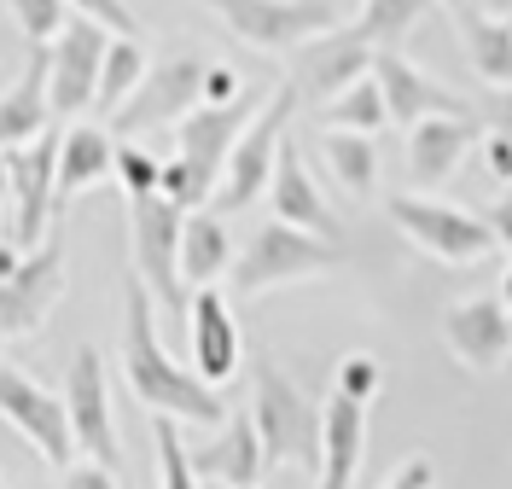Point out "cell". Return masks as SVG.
<instances>
[{
	"label": "cell",
	"instance_id": "15",
	"mask_svg": "<svg viewBox=\"0 0 512 489\" xmlns=\"http://www.w3.org/2000/svg\"><path fill=\"white\" fill-rule=\"evenodd\" d=\"M64 396H70V420H76V443L82 455L99 460V466H123V449H117V425H111V385H105V356L94 344H82L70 356V373H64Z\"/></svg>",
	"mask_w": 512,
	"mask_h": 489
},
{
	"label": "cell",
	"instance_id": "20",
	"mask_svg": "<svg viewBox=\"0 0 512 489\" xmlns=\"http://www.w3.org/2000/svg\"><path fill=\"white\" fill-rule=\"evenodd\" d=\"M198 472L216 478V484L239 489V484H256L262 466H268V449H262V431H256V414H227V425H216V437L204 449H192Z\"/></svg>",
	"mask_w": 512,
	"mask_h": 489
},
{
	"label": "cell",
	"instance_id": "3",
	"mask_svg": "<svg viewBox=\"0 0 512 489\" xmlns=\"http://www.w3.org/2000/svg\"><path fill=\"white\" fill-rule=\"evenodd\" d=\"M59 146L64 129H47L30 146H6V262L30 257L47 222L59 216Z\"/></svg>",
	"mask_w": 512,
	"mask_h": 489
},
{
	"label": "cell",
	"instance_id": "39",
	"mask_svg": "<svg viewBox=\"0 0 512 489\" xmlns=\"http://www.w3.org/2000/svg\"><path fill=\"white\" fill-rule=\"evenodd\" d=\"M384 489H437V466L425 455H414V460H402L396 472H390V484Z\"/></svg>",
	"mask_w": 512,
	"mask_h": 489
},
{
	"label": "cell",
	"instance_id": "44",
	"mask_svg": "<svg viewBox=\"0 0 512 489\" xmlns=\"http://www.w3.org/2000/svg\"><path fill=\"white\" fill-rule=\"evenodd\" d=\"M501 303H507V309H512V268H507V274H501Z\"/></svg>",
	"mask_w": 512,
	"mask_h": 489
},
{
	"label": "cell",
	"instance_id": "7",
	"mask_svg": "<svg viewBox=\"0 0 512 489\" xmlns=\"http://www.w3.org/2000/svg\"><path fill=\"white\" fill-rule=\"evenodd\" d=\"M233 41L256 53H297L303 41L338 30L344 0H204Z\"/></svg>",
	"mask_w": 512,
	"mask_h": 489
},
{
	"label": "cell",
	"instance_id": "38",
	"mask_svg": "<svg viewBox=\"0 0 512 489\" xmlns=\"http://www.w3.org/2000/svg\"><path fill=\"white\" fill-rule=\"evenodd\" d=\"M483 169H489L495 181H512V134L507 129L483 134Z\"/></svg>",
	"mask_w": 512,
	"mask_h": 489
},
{
	"label": "cell",
	"instance_id": "31",
	"mask_svg": "<svg viewBox=\"0 0 512 489\" xmlns=\"http://www.w3.org/2000/svg\"><path fill=\"white\" fill-rule=\"evenodd\" d=\"M152 443H158V489H198L204 484L192 449L181 443V431H175V414H152Z\"/></svg>",
	"mask_w": 512,
	"mask_h": 489
},
{
	"label": "cell",
	"instance_id": "43",
	"mask_svg": "<svg viewBox=\"0 0 512 489\" xmlns=\"http://www.w3.org/2000/svg\"><path fill=\"white\" fill-rule=\"evenodd\" d=\"M483 6H489L495 18H512V0H483Z\"/></svg>",
	"mask_w": 512,
	"mask_h": 489
},
{
	"label": "cell",
	"instance_id": "12",
	"mask_svg": "<svg viewBox=\"0 0 512 489\" xmlns=\"http://www.w3.org/2000/svg\"><path fill=\"white\" fill-rule=\"evenodd\" d=\"M204 76H210V65H198V59H163V65H152L146 70V82H140V88L123 99V111L111 117L117 134L134 140V134H146V129H163V123L175 129L181 117L198 111V99H204Z\"/></svg>",
	"mask_w": 512,
	"mask_h": 489
},
{
	"label": "cell",
	"instance_id": "16",
	"mask_svg": "<svg viewBox=\"0 0 512 489\" xmlns=\"http://www.w3.org/2000/svg\"><path fill=\"white\" fill-rule=\"evenodd\" d=\"M262 105H268V99H256V94H239L233 105H198L192 117L175 123V152H187L192 163H204V169L222 181L233 146L245 140V129H251V117Z\"/></svg>",
	"mask_w": 512,
	"mask_h": 489
},
{
	"label": "cell",
	"instance_id": "29",
	"mask_svg": "<svg viewBox=\"0 0 512 489\" xmlns=\"http://www.w3.org/2000/svg\"><path fill=\"white\" fill-rule=\"evenodd\" d=\"M146 70H152V59H146V47H140V35H117L111 41V53H105V82H99V111L105 117H117L123 111V99L146 82Z\"/></svg>",
	"mask_w": 512,
	"mask_h": 489
},
{
	"label": "cell",
	"instance_id": "21",
	"mask_svg": "<svg viewBox=\"0 0 512 489\" xmlns=\"http://www.w3.org/2000/svg\"><path fill=\"white\" fill-rule=\"evenodd\" d=\"M320 489H355L367 460V402L332 391L326 396V443H320Z\"/></svg>",
	"mask_w": 512,
	"mask_h": 489
},
{
	"label": "cell",
	"instance_id": "18",
	"mask_svg": "<svg viewBox=\"0 0 512 489\" xmlns=\"http://www.w3.org/2000/svg\"><path fill=\"white\" fill-rule=\"evenodd\" d=\"M373 70H379V82H384L390 117H396L402 129H414V123H425V117H472L443 82H431L419 65H408V53H396V47H379Z\"/></svg>",
	"mask_w": 512,
	"mask_h": 489
},
{
	"label": "cell",
	"instance_id": "9",
	"mask_svg": "<svg viewBox=\"0 0 512 489\" xmlns=\"http://www.w3.org/2000/svg\"><path fill=\"white\" fill-rule=\"evenodd\" d=\"M0 408H6V420L12 431H24L35 443V455L47 460V466H76V420H70V396L64 391H47L41 379H30L24 367H12L6 361V373H0Z\"/></svg>",
	"mask_w": 512,
	"mask_h": 489
},
{
	"label": "cell",
	"instance_id": "42",
	"mask_svg": "<svg viewBox=\"0 0 512 489\" xmlns=\"http://www.w3.org/2000/svg\"><path fill=\"white\" fill-rule=\"evenodd\" d=\"M495 94H501V105H495V129L512 134V88H495Z\"/></svg>",
	"mask_w": 512,
	"mask_h": 489
},
{
	"label": "cell",
	"instance_id": "6",
	"mask_svg": "<svg viewBox=\"0 0 512 489\" xmlns=\"http://www.w3.org/2000/svg\"><path fill=\"white\" fill-rule=\"evenodd\" d=\"M390 222L414 239L425 257L448 262V268H466V262L489 257L501 245V233L489 216L478 210H460V204H443V198H425V193H390L384 198Z\"/></svg>",
	"mask_w": 512,
	"mask_h": 489
},
{
	"label": "cell",
	"instance_id": "14",
	"mask_svg": "<svg viewBox=\"0 0 512 489\" xmlns=\"http://www.w3.org/2000/svg\"><path fill=\"white\" fill-rule=\"evenodd\" d=\"M373 59H379V47H367L355 30H326L291 53V82L309 105H326L344 88H355L361 76H373Z\"/></svg>",
	"mask_w": 512,
	"mask_h": 489
},
{
	"label": "cell",
	"instance_id": "5",
	"mask_svg": "<svg viewBox=\"0 0 512 489\" xmlns=\"http://www.w3.org/2000/svg\"><path fill=\"white\" fill-rule=\"evenodd\" d=\"M297 82H280L268 105L256 111V123L245 129V140L233 146V158L222 169V187H216V210L222 216H239V210H251L256 198L274 187V169H280V146H286V123L297 117Z\"/></svg>",
	"mask_w": 512,
	"mask_h": 489
},
{
	"label": "cell",
	"instance_id": "34",
	"mask_svg": "<svg viewBox=\"0 0 512 489\" xmlns=\"http://www.w3.org/2000/svg\"><path fill=\"white\" fill-rule=\"evenodd\" d=\"M117 181H123V193H128V198H146V193H158L163 163L152 158L146 146H134V140H123V146H117Z\"/></svg>",
	"mask_w": 512,
	"mask_h": 489
},
{
	"label": "cell",
	"instance_id": "8",
	"mask_svg": "<svg viewBox=\"0 0 512 489\" xmlns=\"http://www.w3.org/2000/svg\"><path fill=\"white\" fill-rule=\"evenodd\" d=\"M181 233H187V210L163 193L128 198V239H134V268L152 286L163 309H192L187 274H181Z\"/></svg>",
	"mask_w": 512,
	"mask_h": 489
},
{
	"label": "cell",
	"instance_id": "4",
	"mask_svg": "<svg viewBox=\"0 0 512 489\" xmlns=\"http://www.w3.org/2000/svg\"><path fill=\"white\" fill-rule=\"evenodd\" d=\"M338 268V245L320 239V233L297 228V222H262L251 233V245L239 251L227 286L239 297H256V292H274V286H291V280H315V274H332Z\"/></svg>",
	"mask_w": 512,
	"mask_h": 489
},
{
	"label": "cell",
	"instance_id": "33",
	"mask_svg": "<svg viewBox=\"0 0 512 489\" xmlns=\"http://www.w3.org/2000/svg\"><path fill=\"white\" fill-rule=\"evenodd\" d=\"M216 175L204 169V163H192L187 152H175V158L163 163V181H158V193L163 198H175L181 210H204V204H216Z\"/></svg>",
	"mask_w": 512,
	"mask_h": 489
},
{
	"label": "cell",
	"instance_id": "22",
	"mask_svg": "<svg viewBox=\"0 0 512 489\" xmlns=\"http://www.w3.org/2000/svg\"><path fill=\"white\" fill-rule=\"evenodd\" d=\"M274 216L280 222H297V228L320 233V239H332V245H344V228H338V216H332V204L320 198V187L309 181V169H303V152H297V140L280 146V169H274Z\"/></svg>",
	"mask_w": 512,
	"mask_h": 489
},
{
	"label": "cell",
	"instance_id": "24",
	"mask_svg": "<svg viewBox=\"0 0 512 489\" xmlns=\"http://www.w3.org/2000/svg\"><path fill=\"white\" fill-rule=\"evenodd\" d=\"M47 117H53V47H35L30 70L6 88L0 140H6V146H30V140L47 134Z\"/></svg>",
	"mask_w": 512,
	"mask_h": 489
},
{
	"label": "cell",
	"instance_id": "40",
	"mask_svg": "<svg viewBox=\"0 0 512 489\" xmlns=\"http://www.w3.org/2000/svg\"><path fill=\"white\" fill-rule=\"evenodd\" d=\"M233 99H239V70L210 65V76H204V105H233Z\"/></svg>",
	"mask_w": 512,
	"mask_h": 489
},
{
	"label": "cell",
	"instance_id": "13",
	"mask_svg": "<svg viewBox=\"0 0 512 489\" xmlns=\"http://www.w3.org/2000/svg\"><path fill=\"white\" fill-rule=\"evenodd\" d=\"M443 344L448 356L460 361L466 373H501L512 361V309L501 303V292L466 297L443 315Z\"/></svg>",
	"mask_w": 512,
	"mask_h": 489
},
{
	"label": "cell",
	"instance_id": "26",
	"mask_svg": "<svg viewBox=\"0 0 512 489\" xmlns=\"http://www.w3.org/2000/svg\"><path fill=\"white\" fill-rule=\"evenodd\" d=\"M233 233H227L222 210H187V233H181V274L187 286H216L222 274H233Z\"/></svg>",
	"mask_w": 512,
	"mask_h": 489
},
{
	"label": "cell",
	"instance_id": "2",
	"mask_svg": "<svg viewBox=\"0 0 512 489\" xmlns=\"http://www.w3.org/2000/svg\"><path fill=\"white\" fill-rule=\"evenodd\" d=\"M251 414H256V431H262V449H268V472L274 466L320 472L326 402H309V391L268 356L251 361Z\"/></svg>",
	"mask_w": 512,
	"mask_h": 489
},
{
	"label": "cell",
	"instance_id": "32",
	"mask_svg": "<svg viewBox=\"0 0 512 489\" xmlns=\"http://www.w3.org/2000/svg\"><path fill=\"white\" fill-rule=\"evenodd\" d=\"M6 12H12V30L24 35L30 47H53L70 30L76 0H6Z\"/></svg>",
	"mask_w": 512,
	"mask_h": 489
},
{
	"label": "cell",
	"instance_id": "41",
	"mask_svg": "<svg viewBox=\"0 0 512 489\" xmlns=\"http://www.w3.org/2000/svg\"><path fill=\"white\" fill-rule=\"evenodd\" d=\"M483 216H489V222H495V233H501V245H507V251H512V193L501 198V204H495V210H483Z\"/></svg>",
	"mask_w": 512,
	"mask_h": 489
},
{
	"label": "cell",
	"instance_id": "17",
	"mask_svg": "<svg viewBox=\"0 0 512 489\" xmlns=\"http://www.w3.org/2000/svg\"><path fill=\"white\" fill-rule=\"evenodd\" d=\"M478 140H483L478 117H425V123H414V129H408V181H414L419 193L454 181L460 158H466Z\"/></svg>",
	"mask_w": 512,
	"mask_h": 489
},
{
	"label": "cell",
	"instance_id": "10",
	"mask_svg": "<svg viewBox=\"0 0 512 489\" xmlns=\"http://www.w3.org/2000/svg\"><path fill=\"white\" fill-rule=\"evenodd\" d=\"M64 297V239H41L30 257L6 262V286H0V326L6 338H30L47 326L53 303Z\"/></svg>",
	"mask_w": 512,
	"mask_h": 489
},
{
	"label": "cell",
	"instance_id": "1",
	"mask_svg": "<svg viewBox=\"0 0 512 489\" xmlns=\"http://www.w3.org/2000/svg\"><path fill=\"white\" fill-rule=\"evenodd\" d=\"M123 385L152 414H175V420H192V425H227L222 402H216V385L198 367H181L163 350L158 297L140 280V268L123 274Z\"/></svg>",
	"mask_w": 512,
	"mask_h": 489
},
{
	"label": "cell",
	"instance_id": "37",
	"mask_svg": "<svg viewBox=\"0 0 512 489\" xmlns=\"http://www.w3.org/2000/svg\"><path fill=\"white\" fill-rule=\"evenodd\" d=\"M59 489H117V472L111 466H99V460H76V466H64V478H59Z\"/></svg>",
	"mask_w": 512,
	"mask_h": 489
},
{
	"label": "cell",
	"instance_id": "23",
	"mask_svg": "<svg viewBox=\"0 0 512 489\" xmlns=\"http://www.w3.org/2000/svg\"><path fill=\"white\" fill-rule=\"evenodd\" d=\"M454 30L466 41V59L489 88H512V18H495L489 6H472V0H443Z\"/></svg>",
	"mask_w": 512,
	"mask_h": 489
},
{
	"label": "cell",
	"instance_id": "11",
	"mask_svg": "<svg viewBox=\"0 0 512 489\" xmlns=\"http://www.w3.org/2000/svg\"><path fill=\"white\" fill-rule=\"evenodd\" d=\"M117 30L99 18H70V30L53 41V117H82L99 105V82H105V53H111Z\"/></svg>",
	"mask_w": 512,
	"mask_h": 489
},
{
	"label": "cell",
	"instance_id": "35",
	"mask_svg": "<svg viewBox=\"0 0 512 489\" xmlns=\"http://www.w3.org/2000/svg\"><path fill=\"white\" fill-rule=\"evenodd\" d=\"M379 385H384L379 356H367V350H350V356L338 361V391H344V396H355V402H373V396H379Z\"/></svg>",
	"mask_w": 512,
	"mask_h": 489
},
{
	"label": "cell",
	"instance_id": "28",
	"mask_svg": "<svg viewBox=\"0 0 512 489\" xmlns=\"http://www.w3.org/2000/svg\"><path fill=\"white\" fill-rule=\"evenodd\" d=\"M320 111H326V123H332V129H361V134H379L384 123H396V117H390V99H384L379 70H373V76H361L355 88H344L338 99H326Z\"/></svg>",
	"mask_w": 512,
	"mask_h": 489
},
{
	"label": "cell",
	"instance_id": "45",
	"mask_svg": "<svg viewBox=\"0 0 512 489\" xmlns=\"http://www.w3.org/2000/svg\"><path fill=\"white\" fill-rule=\"evenodd\" d=\"M239 489H256V484H239Z\"/></svg>",
	"mask_w": 512,
	"mask_h": 489
},
{
	"label": "cell",
	"instance_id": "25",
	"mask_svg": "<svg viewBox=\"0 0 512 489\" xmlns=\"http://www.w3.org/2000/svg\"><path fill=\"white\" fill-rule=\"evenodd\" d=\"M105 175H117V140L99 123H70L59 146V204L76 193H94Z\"/></svg>",
	"mask_w": 512,
	"mask_h": 489
},
{
	"label": "cell",
	"instance_id": "19",
	"mask_svg": "<svg viewBox=\"0 0 512 489\" xmlns=\"http://www.w3.org/2000/svg\"><path fill=\"white\" fill-rule=\"evenodd\" d=\"M187 315H192V361H198V373H204L210 385L233 379L245 344H239V321H233V309L222 303V292H216V286H198Z\"/></svg>",
	"mask_w": 512,
	"mask_h": 489
},
{
	"label": "cell",
	"instance_id": "27",
	"mask_svg": "<svg viewBox=\"0 0 512 489\" xmlns=\"http://www.w3.org/2000/svg\"><path fill=\"white\" fill-rule=\"evenodd\" d=\"M320 158L332 163V181L344 193H373L379 187V152H373V134L361 129H326L320 134Z\"/></svg>",
	"mask_w": 512,
	"mask_h": 489
},
{
	"label": "cell",
	"instance_id": "36",
	"mask_svg": "<svg viewBox=\"0 0 512 489\" xmlns=\"http://www.w3.org/2000/svg\"><path fill=\"white\" fill-rule=\"evenodd\" d=\"M76 12H82V18H99V24H111L117 35H140V18H134L128 0H76Z\"/></svg>",
	"mask_w": 512,
	"mask_h": 489
},
{
	"label": "cell",
	"instance_id": "30",
	"mask_svg": "<svg viewBox=\"0 0 512 489\" xmlns=\"http://www.w3.org/2000/svg\"><path fill=\"white\" fill-rule=\"evenodd\" d=\"M425 12H431V0H367L350 30L361 35L367 47H396V41L414 30Z\"/></svg>",
	"mask_w": 512,
	"mask_h": 489
}]
</instances>
